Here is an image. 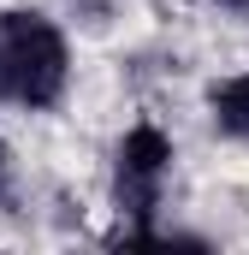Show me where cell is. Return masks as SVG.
<instances>
[{"label":"cell","mask_w":249,"mask_h":255,"mask_svg":"<svg viewBox=\"0 0 249 255\" xmlns=\"http://www.w3.org/2000/svg\"><path fill=\"white\" fill-rule=\"evenodd\" d=\"M226 6H244V0H226Z\"/></svg>","instance_id":"5"},{"label":"cell","mask_w":249,"mask_h":255,"mask_svg":"<svg viewBox=\"0 0 249 255\" xmlns=\"http://www.w3.org/2000/svg\"><path fill=\"white\" fill-rule=\"evenodd\" d=\"M208 107H214V125L226 130V136H249V71L226 77V83L208 95Z\"/></svg>","instance_id":"3"},{"label":"cell","mask_w":249,"mask_h":255,"mask_svg":"<svg viewBox=\"0 0 249 255\" xmlns=\"http://www.w3.org/2000/svg\"><path fill=\"white\" fill-rule=\"evenodd\" d=\"M0 77L24 107H54L65 89V42L42 12H6L0 24Z\"/></svg>","instance_id":"1"},{"label":"cell","mask_w":249,"mask_h":255,"mask_svg":"<svg viewBox=\"0 0 249 255\" xmlns=\"http://www.w3.org/2000/svg\"><path fill=\"white\" fill-rule=\"evenodd\" d=\"M0 190H6V148H0Z\"/></svg>","instance_id":"4"},{"label":"cell","mask_w":249,"mask_h":255,"mask_svg":"<svg viewBox=\"0 0 249 255\" xmlns=\"http://www.w3.org/2000/svg\"><path fill=\"white\" fill-rule=\"evenodd\" d=\"M0 95H6V77H0Z\"/></svg>","instance_id":"6"},{"label":"cell","mask_w":249,"mask_h":255,"mask_svg":"<svg viewBox=\"0 0 249 255\" xmlns=\"http://www.w3.org/2000/svg\"><path fill=\"white\" fill-rule=\"evenodd\" d=\"M172 166V142L160 125H130L119 142V160H113V202H119L124 220H148L154 202H160V178Z\"/></svg>","instance_id":"2"}]
</instances>
